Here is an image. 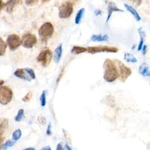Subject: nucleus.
Masks as SVG:
<instances>
[{
	"instance_id": "1",
	"label": "nucleus",
	"mask_w": 150,
	"mask_h": 150,
	"mask_svg": "<svg viewBox=\"0 0 150 150\" xmlns=\"http://www.w3.org/2000/svg\"><path fill=\"white\" fill-rule=\"evenodd\" d=\"M103 67L104 69L103 79L105 81L112 83L118 78L119 73L115 60L106 59L103 63Z\"/></svg>"
},
{
	"instance_id": "2",
	"label": "nucleus",
	"mask_w": 150,
	"mask_h": 150,
	"mask_svg": "<svg viewBox=\"0 0 150 150\" xmlns=\"http://www.w3.org/2000/svg\"><path fill=\"white\" fill-rule=\"evenodd\" d=\"M54 33V26L52 23L47 22L44 23L39 29L38 34L43 42H47V40L52 36Z\"/></svg>"
},
{
	"instance_id": "3",
	"label": "nucleus",
	"mask_w": 150,
	"mask_h": 150,
	"mask_svg": "<svg viewBox=\"0 0 150 150\" xmlns=\"http://www.w3.org/2000/svg\"><path fill=\"white\" fill-rule=\"evenodd\" d=\"M115 62L118 67L119 73L118 78L122 83H124L132 74V70L129 67L125 66V64L121 60L115 59Z\"/></svg>"
},
{
	"instance_id": "4",
	"label": "nucleus",
	"mask_w": 150,
	"mask_h": 150,
	"mask_svg": "<svg viewBox=\"0 0 150 150\" xmlns=\"http://www.w3.org/2000/svg\"><path fill=\"white\" fill-rule=\"evenodd\" d=\"M73 11V4L67 1L64 2L59 7V17L62 19H66L70 16Z\"/></svg>"
},
{
	"instance_id": "5",
	"label": "nucleus",
	"mask_w": 150,
	"mask_h": 150,
	"mask_svg": "<svg viewBox=\"0 0 150 150\" xmlns=\"http://www.w3.org/2000/svg\"><path fill=\"white\" fill-rule=\"evenodd\" d=\"M52 56V52L49 49H45L39 53L36 60L38 62L40 63L43 67H46L50 63Z\"/></svg>"
},
{
	"instance_id": "6",
	"label": "nucleus",
	"mask_w": 150,
	"mask_h": 150,
	"mask_svg": "<svg viewBox=\"0 0 150 150\" xmlns=\"http://www.w3.org/2000/svg\"><path fill=\"white\" fill-rule=\"evenodd\" d=\"M13 97L12 90L8 86L0 87V104L6 105L11 102Z\"/></svg>"
},
{
	"instance_id": "7",
	"label": "nucleus",
	"mask_w": 150,
	"mask_h": 150,
	"mask_svg": "<svg viewBox=\"0 0 150 150\" xmlns=\"http://www.w3.org/2000/svg\"><path fill=\"white\" fill-rule=\"evenodd\" d=\"M118 49L114 46H90L87 47V52L91 54H96L101 52L107 53H117Z\"/></svg>"
},
{
	"instance_id": "8",
	"label": "nucleus",
	"mask_w": 150,
	"mask_h": 150,
	"mask_svg": "<svg viewBox=\"0 0 150 150\" xmlns=\"http://www.w3.org/2000/svg\"><path fill=\"white\" fill-rule=\"evenodd\" d=\"M37 43L36 36L32 33H26L24 34L21 39V45L23 47L30 49L32 48Z\"/></svg>"
},
{
	"instance_id": "9",
	"label": "nucleus",
	"mask_w": 150,
	"mask_h": 150,
	"mask_svg": "<svg viewBox=\"0 0 150 150\" xmlns=\"http://www.w3.org/2000/svg\"><path fill=\"white\" fill-rule=\"evenodd\" d=\"M6 43L9 49L12 51H14L21 45V39L19 35L16 34H11L6 39Z\"/></svg>"
},
{
	"instance_id": "10",
	"label": "nucleus",
	"mask_w": 150,
	"mask_h": 150,
	"mask_svg": "<svg viewBox=\"0 0 150 150\" xmlns=\"http://www.w3.org/2000/svg\"><path fill=\"white\" fill-rule=\"evenodd\" d=\"M14 75L16 77L27 81H30L32 80L30 76L28 74V73L24 70V69H16L14 72Z\"/></svg>"
},
{
	"instance_id": "11",
	"label": "nucleus",
	"mask_w": 150,
	"mask_h": 150,
	"mask_svg": "<svg viewBox=\"0 0 150 150\" xmlns=\"http://www.w3.org/2000/svg\"><path fill=\"white\" fill-rule=\"evenodd\" d=\"M22 0H8L5 4L4 7L5 8V11L8 13H11L16 5L22 4Z\"/></svg>"
},
{
	"instance_id": "12",
	"label": "nucleus",
	"mask_w": 150,
	"mask_h": 150,
	"mask_svg": "<svg viewBox=\"0 0 150 150\" xmlns=\"http://www.w3.org/2000/svg\"><path fill=\"white\" fill-rule=\"evenodd\" d=\"M123 11H124L123 10L118 8L116 6V5L115 4L114 2H110L108 5V15H107V19H106V22L107 23L108 22V21L110 20L112 12H123Z\"/></svg>"
},
{
	"instance_id": "13",
	"label": "nucleus",
	"mask_w": 150,
	"mask_h": 150,
	"mask_svg": "<svg viewBox=\"0 0 150 150\" xmlns=\"http://www.w3.org/2000/svg\"><path fill=\"white\" fill-rule=\"evenodd\" d=\"M62 43H60L58 45V46L56 47L54 51V54H53V59L56 63H58L62 57Z\"/></svg>"
},
{
	"instance_id": "14",
	"label": "nucleus",
	"mask_w": 150,
	"mask_h": 150,
	"mask_svg": "<svg viewBox=\"0 0 150 150\" xmlns=\"http://www.w3.org/2000/svg\"><path fill=\"white\" fill-rule=\"evenodd\" d=\"M139 73L144 77H149L150 71L148 65L145 63H142L138 68Z\"/></svg>"
},
{
	"instance_id": "15",
	"label": "nucleus",
	"mask_w": 150,
	"mask_h": 150,
	"mask_svg": "<svg viewBox=\"0 0 150 150\" xmlns=\"http://www.w3.org/2000/svg\"><path fill=\"white\" fill-rule=\"evenodd\" d=\"M124 7L126 8V9L129 11L134 17V18L135 19V20L137 21H141V17L139 15V13H138V12L136 11V9L132 6H130L129 5L127 4H124Z\"/></svg>"
},
{
	"instance_id": "16",
	"label": "nucleus",
	"mask_w": 150,
	"mask_h": 150,
	"mask_svg": "<svg viewBox=\"0 0 150 150\" xmlns=\"http://www.w3.org/2000/svg\"><path fill=\"white\" fill-rule=\"evenodd\" d=\"M138 32L139 35V38H140V40L138 46V50L140 51L143 46V44H144V39L145 38V32L144 31V30L140 28L138 29Z\"/></svg>"
},
{
	"instance_id": "17",
	"label": "nucleus",
	"mask_w": 150,
	"mask_h": 150,
	"mask_svg": "<svg viewBox=\"0 0 150 150\" xmlns=\"http://www.w3.org/2000/svg\"><path fill=\"white\" fill-rule=\"evenodd\" d=\"M108 39V36L107 35H93L91 37V40L93 42H104Z\"/></svg>"
},
{
	"instance_id": "18",
	"label": "nucleus",
	"mask_w": 150,
	"mask_h": 150,
	"mask_svg": "<svg viewBox=\"0 0 150 150\" xmlns=\"http://www.w3.org/2000/svg\"><path fill=\"white\" fill-rule=\"evenodd\" d=\"M8 127V120L5 118H0V135H2Z\"/></svg>"
},
{
	"instance_id": "19",
	"label": "nucleus",
	"mask_w": 150,
	"mask_h": 150,
	"mask_svg": "<svg viewBox=\"0 0 150 150\" xmlns=\"http://www.w3.org/2000/svg\"><path fill=\"white\" fill-rule=\"evenodd\" d=\"M87 48L82 47V46H74L71 50V53L74 54H79L84 52H87Z\"/></svg>"
},
{
	"instance_id": "20",
	"label": "nucleus",
	"mask_w": 150,
	"mask_h": 150,
	"mask_svg": "<svg viewBox=\"0 0 150 150\" xmlns=\"http://www.w3.org/2000/svg\"><path fill=\"white\" fill-rule=\"evenodd\" d=\"M124 59L128 63H135L137 62V58L132 54L126 52L124 55Z\"/></svg>"
},
{
	"instance_id": "21",
	"label": "nucleus",
	"mask_w": 150,
	"mask_h": 150,
	"mask_svg": "<svg viewBox=\"0 0 150 150\" xmlns=\"http://www.w3.org/2000/svg\"><path fill=\"white\" fill-rule=\"evenodd\" d=\"M84 12H85V9L83 8H81L80 9H79L78 11V12L76 13V16L75 17V19H74V22H75L76 24H77V25L79 24V23L80 22L81 19V18L83 16V14H84Z\"/></svg>"
},
{
	"instance_id": "22",
	"label": "nucleus",
	"mask_w": 150,
	"mask_h": 150,
	"mask_svg": "<svg viewBox=\"0 0 150 150\" xmlns=\"http://www.w3.org/2000/svg\"><path fill=\"white\" fill-rule=\"evenodd\" d=\"M105 104L111 107H114L115 105V100L114 97L111 95H108L105 98Z\"/></svg>"
},
{
	"instance_id": "23",
	"label": "nucleus",
	"mask_w": 150,
	"mask_h": 150,
	"mask_svg": "<svg viewBox=\"0 0 150 150\" xmlns=\"http://www.w3.org/2000/svg\"><path fill=\"white\" fill-rule=\"evenodd\" d=\"M39 100L41 107H45L46 104V91L45 90L42 91Z\"/></svg>"
},
{
	"instance_id": "24",
	"label": "nucleus",
	"mask_w": 150,
	"mask_h": 150,
	"mask_svg": "<svg viewBox=\"0 0 150 150\" xmlns=\"http://www.w3.org/2000/svg\"><path fill=\"white\" fill-rule=\"evenodd\" d=\"M7 45L6 42L0 38V56H2L5 54L6 49Z\"/></svg>"
},
{
	"instance_id": "25",
	"label": "nucleus",
	"mask_w": 150,
	"mask_h": 150,
	"mask_svg": "<svg viewBox=\"0 0 150 150\" xmlns=\"http://www.w3.org/2000/svg\"><path fill=\"white\" fill-rule=\"evenodd\" d=\"M23 117H24V110L22 108H21L18 110V113L15 117V120L17 122H19L23 119Z\"/></svg>"
},
{
	"instance_id": "26",
	"label": "nucleus",
	"mask_w": 150,
	"mask_h": 150,
	"mask_svg": "<svg viewBox=\"0 0 150 150\" xmlns=\"http://www.w3.org/2000/svg\"><path fill=\"white\" fill-rule=\"evenodd\" d=\"M22 135V131L20 129H17L12 133V139L15 141H18Z\"/></svg>"
},
{
	"instance_id": "27",
	"label": "nucleus",
	"mask_w": 150,
	"mask_h": 150,
	"mask_svg": "<svg viewBox=\"0 0 150 150\" xmlns=\"http://www.w3.org/2000/svg\"><path fill=\"white\" fill-rule=\"evenodd\" d=\"M24 70L26 71V72L28 73V74L30 76V77L31 78L32 80H34V79H36L35 73L34 70L32 69L26 67V68H25Z\"/></svg>"
},
{
	"instance_id": "28",
	"label": "nucleus",
	"mask_w": 150,
	"mask_h": 150,
	"mask_svg": "<svg viewBox=\"0 0 150 150\" xmlns=\"http://www.w3.org/2000/svg\"><path fill=\"white\" fill-rule=\"evenodd\" d=\"M14 144H15V142L12 141H11V140H8L5 144H4L1 146V147H2V150H6L8 147L12 146H13Z\"/></svg>"
},
{
	"instance_id": "29",
	"label": "nucleus",
	"mask_w": 150,
	"mask_h": 150,
	"mask_svg": "<svg viewBox=\"0 0 150 150\" xmlns=\"http://www.w3.org/2000/svg\"><path fill=\"white\" fill-rule=\"evenodd\" d=\"M32 96H33L32 93L31 91H29V92H28L22 98V100L23 101H24V102L29 101L31 100Z\"/></svg>"
},
{
	"instance_id": "30",
	"label": "nucleus",
	"mask_w": 150,
	"mask_h": 150,
	"mask_svg": "<svg viewBox=\"0 0 150 150\" xmlns=\"http://www.w3.org/2000/svg\"><path fill=\"white\" fill-rule=\"evenodd\" d=\"M38 121H39V122L42 124V125H45L46 124V118L43 116V115H39L38 117Z\"/></svg>"
},
{
	"instance_id": "31",
	"label": "nucleus",
	"mask_w": 150,
	"mask_h": 150,
	"mask_svg": "<svg viewBox=\"0 0 150 150\" xmlns=\"http://www.w3.org/2000/svg\"><path fill=\"white\" fill-rule=\"evenodd\" d=\"M128 1L131 2L134 6H136V7L139 6L142 2V0H128Z\"/></svg>"
},
{
	"instance_id": "32",
	"label": "nucleus",
	"mask_w": 150,
	"mask_h": 150,
	"mask_svg": "<svg viewBox=\"0 0 150 150\" xmlns=\"http://www.w3.org/2000/svg\"><path fill=\"white\" fill-rule=\"evenodd\" d=\"M39 0H25V4L28 6H31L36 4Z\"/></svg>"
},
{
	"instance_id": "33",
	"label": "nucleus",
	"mask_w": 150,
	"mask_h": 150,
	"mask_svg": "<svg viewBox=\"0 0 150 150\" xmlns=\"http://www.w3.org/2000/svg\"><path fill=\"white\" fill-rule=\"evenodd\" d=\"M52 125H51V123L49 122L47 126V129H46V134L47 135H50L52 134Z\"/></svg>"
},
{
	"instance_id": "34",
	"label": "nucleus",
	"mask_w": 150,
	"mask_h": 150,
	"mask_svg": "<svg viewBox=\"0 0 150 150\" xmlns=\"http://www.w3.org/2000/svg\"><path fill=\"white\" fill-rule=\"evenodd\" d=\"M141 50H142V54L144 55H145L146 54V51H147V46L146 45H143Z\"/></svg>"
},
{
	"instance_id": "35",
	"label": "nucleus",
	"mask_w": 150,
	"mask_h": 150,
	"mask_svg": "<svg viewBox=\"0 0 150 150\" xmlns=\"http://www.w3.org/2000/svg\"><path fill=\"white\" fill-rule=\"evenodd\" d=\"M56 150H64V148L62 146V144L61 143H59L57 146H56Z\"/></svg>"
},
{
	"instance_id": "36",
	"label": "nucleus",
	"mask_w": 150,
	"mask_h": 150,
	"mask_svg": "<svg viewBox=\"0 0 150 150\" xmlns=\"http://www.w3.org/2000/svg\"><path fill=\"white\" fill-rule=\"evenodd\" d=\"M63 70L60 72V74L59 75V76H58V77H57V80H56L57 83H58L59 82L60 80L61 79V78H62V76H63Z\"/></svg>"
},
{
	"instance_id": "37",
	"label": "nucleus",
	"mask_w": 150,
	"mask_h": 150,
	"mask_svg": "<svg viewBox=\"0 0 150 150\" xmlns=\"http://www.w3.org/2000/svg\"><path fill=\"white\" fill-rule=\"evenodd\" d=\"M40 150H52V148L50 146H45L41 148Z\"/></svg>"
},
{
	"instance_id": "38",
	"label": "nucleus",
	"mask_w": 150,
	"mask_h": 150,
	"mask_svg": "<svg viewBox=\"0 0 150 150\" xmlns=\"http://www.w3.org/2000/svg\"><path fill=\"white\" fill-rule=\"evenodd\" d=\"M5 6V4L2 0H0V11Z\"/></svg>"
},
{
	"instance_id": "39",
	"label": "nucleus",
	"mask_w": 150,
	"mask_h": 150,
	"mask_svg": "<svg viewBox=\"0 0 150 150\" xmlns=\"http://www.w3.org/2000/svg\"><path fill=\"white\" fill-rule=\"evenodd\" d=\"M101 11L99 10V9L96 10V11H94V13H95L96 15H99L101 14Z\"/></svg>"
},
{
	"instance_id": "40",
	"label": "nucleus",
	"mask_w": 150,
	"mask_h": 150,
	"mask_svg": "<svg viewBox=\"0 0 150 150\" xmlns=\"http://www.w3.org/2000/svg\"><path fill=\"white\" fill-rule=\"evenodd\" d=\"M65 148H66V150H73V149H71V148L68 144H66V145H65Z\"/></svg>"
},
{
	"instance_id": "41",
	"label": "nucleus",
	"mask_w": 150,
	"mask_h": 150,
	"mask_svg": "<svg viewBox=\"0 0 150 150\" xmlns=\"http://www.w3.org/2000/svg\"><path fill=\"white\" fill-rule=\"evenodd\" d=\"M3 141H4V138H3V137H2L1 135H0V148H1V146H2V144Z\"/></svg>"
},
{
	"instance_id": "42",
	"label": "nucleus",
	"mask_w": 150,
	"mask_h": 150,
	"mask_svg": "<svg viewBox=\"0 0 150 150\" xmlns=\"http://www.w3.org/2000/svg\"><path fill=\"white\" fill-rule=\"evenodd\" d=\"M22 150H36L33 147H29V148H25Z\"/></svg>"
},
{
	"instance_id": "43",
	"label": "nucleus",
	"mask_w": 150,
	"mask_h": 150,
	"mask_svg": "<svg viewBox=\"0 0 150 150\" xmlns=\"http://www.w3.org/2000/svg\"><path fill=\"white\" fill-rule=\"evenodd\" d=\"M4 83V81L1 80H0V87H1Z\"/></svg>"
},
{
	"instance_id": "44",
	"label": "nucleus",
	"mask_w": 150,
	"mask_h": 150,
	"mask_svg": "<svg viewBox=\"0 0 150 150\" xmlns=\"http://www.w3.org/2000/svg\"><path fill=\"white\" fill-rule=\"evenodd\" d=\"M44 2H47V1H49V0H43Z\"/></svg>"
}]
</instances>
